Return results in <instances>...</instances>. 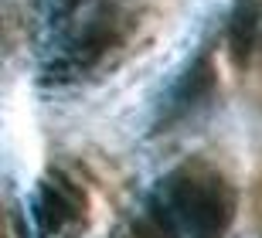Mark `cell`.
Listing matches in <instances>:
<instances>
[{
    "label": "cell",
    "mask_w": 262,
    "mask_h": 238,
    "mask_svg": "<svg viewBox=\"0 0 262 238\" xmlns=\"http://www.w3.org/2000/svg\"><path fill=\"white\" fill-rule=\"evenodd\" d=\"M255 218H262V174H259V184H255Z\"/></svg>",
    "instance_id": "cell-8"
},
{
    "label": "cell",
    "mask_w": 262,
    "mask_h": 238,
    "mask_svg": "<svg viewBox=\"0 0 262 238\" xmlns=\"http://www.w3.org/2000/svg\"><path fill=\"white\" fill-rule=\"evenodd\" d=\"M61 20H65V28L55 34L48 55H45V65H41L45 85L58 89L99 82L102 75L116 72L143 38L146 10L126 0V4L82 10V14Z\"/></svg>",
    "instance_id": "cell-1"
},
{
    "label": "cell",
    "mask_w": 262,
    "mask_h": 238,
    "mask_svg": "<svg viewBox=\"0 0 262 238\" xmlns=\"http://www.w3.org/2000/svg\"><path fill=\"white\" fill-rule=\"evenodd\" d=\"M123 238H177V231L167 225V218L154 208V201L146 198V204L136 211L129 225L123 228Z\"/></svg>",
    "instance_id": "cell-6"
},
{
    "label": "cell",
    "mask_w": 262,
    "mask_h": 238,
    "mask_svg": "<svg viewBox=\"0 0 262 238\" xmlns=\"http://www.w3.org/2000/svg\"><path fill=\"white\" fill-rule=\"evenodd\" d=\"M222 38L235 68H262V0H232L222 24Z\"/></svg>",
    "instance_id": "cell-5"
},
{
    "label": "cell",
    "mask_w": 262,
    "mask_h": 238,
    "mask_svg": "<svg viewBox=\"0 0 262 238\" xmlns=\"http://www.w3.org/2000/svg\"><path fill=\"white\" fill-rule=\"evenodd\" d=\"M92 194L78 174L51 167L41 174L31 198V221L38 238H75L89 225Z\"/></svg>",
    "instance_id": "cell-3"
},
{
    "label": "cell",
    "mask_w": 262,
    "mask_h": 238,
    "mask_svg": "<svg viewBox=\"0 0 262 238\" xmlns=\"http://www.w3.org/2000/svg\"><path fill=\"white\" fill-rule=\"evenodd\" d=\"M218 92V65H214V55L204 48L198 51L184 68L181 75L167 85V92L160 95L157 102V123L154 129H174V126L191 123L201 109H208Z\"/></svg>",
    "instance_id": "cell-4"
},
{
    "label": "cell",
    "mask_w": 262,
    "mask_h": 238,
    "mask_svg": "<svg viewBox=\"0 0 262 238\" xmlns=\"http://www.w3.org/2000/svg\"><path fill=\"white\" fill-rule=\"evenodd\" d=\"M150 201L177 238H225L238 208V190L218 160L194 153L160 177Z\"/></svg>",
    "instance_id": "cell-2"
},
{
    "label": "cell",
    "mask_w": 262,
    "mask_h": 238,
    "mask_svg": "<svg viewBox=\"0 0 262 238\" xmlns=\"http://www.w3.org/2000/svg\"><path fill=\"white\" fill-rule=\"evenodd\" d=\"M106 4H126V0H55V10H58V17H72V14L92 7H106Z\"/></svg>",
    "instance_id": "cell-7"
}]
</instances>
